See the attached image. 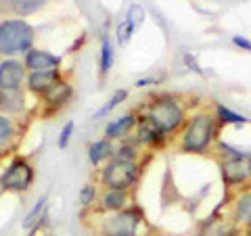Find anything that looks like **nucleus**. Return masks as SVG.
Returning <instances> with one entry per match:
<instances>
[{
	"label": "nucleus",
	"instance_id": "nucleus-8",
	"mask_svg": "<svg viewBox=\"0 0 251 236\" xmlns=\"http://www.w3.org/2000/svg\"><path fill=\"white\" fill-rule=\"evenodd\" d=\"M220 180L226 192H237L251 184V157H232L218 161Z\"/></svg>",
	"mask_w": 251,
	"mask_h": 236
},
{
	"label": "nucleus",
	"instance_id": "nucleus-27",
	"mask_svg": "<svg viewBox=\"0 0 251 236\" xmlns=\"http://www.w3.org/2000/svg\"><path fill=\"white\" fill-rule=\"evenodd\" d=\"M75 136V121H65L63 123V128L59 130V136H57V148L61 151H65L72 142V138Z\"/></svg>",
	"mask_w": 251,
	"mask_h": 236
},
{
	"label": "nucleus",
	"instance_id": "nucleus-22",
	"mask_svg": "<svg viewBox=\"0 0 251 236\" xmlns=\"http://www.w3.org/2000/svg\"><path fill=\"white\" fill-rule=\"evenodd\" d=\"M128 98H130V90H128V88H117V90H113L111 96L105 100L103 107H100L92 117H94V119H107V117L111 115L117 107H122Z\"/></svg>",
	"mask_w": 251,
	"mask_h": 236
},
{
	"label": "nucleus",
	"instance_id": "nucleus-23",
	"mask_svg": "<svg viewBox=\"0 0 251 236\" xmlns=\"http://www.w3.org/2000/svg\"><path fill=\"white\" fill-rule=\"evenodd\" d=\"M50 0H13V15L21 19L34 17L49 6Z\"/></svg>",
	"mask_w": 251,
	"mask_h": 236
},
{
	"label": "nucleus",
	"instance_id": "nucleus-33",
	"mask_svg": "<svg viewBox=\"0 0 251 236\" xmlns=\"http://www.w3.org/2000/svg\"><path fill=\"white\" fill-rule=\"evenodd\" d=\"M84 42H86V34H82V36H77V40H74V44L67 48V52H77L84 46Z\"/></svg>",
	"mask_w": 251,
	"mask_h": 236
},
{
	"label": "nucleus",
	"instance_id": "nucleus-6",
	"mask_svg": "<svg viewBox=\"0 0 251 236\" xmlns=\"http://www.w3.org/2000/svg\"><path fill=\"white\" fill-rule=\"evenodd\" d=\"M36 182V165L25 155H11L0 167V192L25 194Z\"/></svg>",
	"mask_w": 251,
	"mask_h": 236
},
{
	"label": "nucleus",
	"instance_id": "nucleus-18",
	"mask_svg": "<svg viewBox=\"0 0 251 236\" xmlns=\"http://www.w3.org/2000/svg\"><path fill=\"white\" fill-rule=\"evenodd\" d=\"M113 151H115V142L113 140H107V138H97L88 142L86 146V157H88V163L92 165L94 169L103 167L107 161L113 159Z\"/></svg>",
	"mask_w": 251,
	"mask_h": 236
},
{
	"label": "nucleus",
	"instance_id": "nucleus-17",
	"mask_svg": "<svg viewBox=\"0 0 251 236\" xmlns=\"http://www.w3.org/2000/svg\"><path fill=\"white\" fill-rule=\"evenodd\" d=\"M29 111L25 90H0V113L11 117H25Z\"/></svg>",
	"mask_w": 251,
	"mask_h": 236
},
{
	"label": "nucleus",
	"instance_id": "nucleus-4",
	"mask_svg": "<svg viewBox=\"0 0 251 236\" xmlns=\"http://www.w3.org/2000/svg\"><path fill=\"white\" fill-rule=\"evenodd\" d=\"M147 161H107L103 167L97 169L94 182L100 188H115V190L134 192L143 180Z\"/></svg>",
	"mask_w": 251,
	"mask_h": 236
},
{
	"label": "nucleus",
	"instance_id": "nucleus-9",
	"mask_svg": "<svg viewBox=\"0 0 251 236\" xmlns=\"http://www.w3.org/2000/svg\"><path fill=\"white\" fill-rule=\"evenodd\" d=\"M132 138H134L138 142V146L143 148V151H147V153L166 151V148L172 144V140L143 113H138L136 128H134V132H132Z\"/></svg>",
	"mask_w": 251,
	"mask_h": 236
},
{
	"label": "nucleus",
	"instance_id": "nucleus-2",
	"mask_svg": "<svg viewBox=\"0 0 251 236\" xmlns=\"http://www.w3.org/2000/svg\"><path fill=\"white\" fill-rule=\"evenodd\" d=\"M138 113L149 117L174 142V138L178 136V132L182 130V125L186 123L188 115H191V109H188V103L182 94L159 90V92H153L145 100Z\"/></svg>",
	"mask_w": 251,
	"mask_h": 236
},
{
	"label": "nucleus",
	"instance_id": "nucleus-14",
	"mask_svg": "<svg viewBox=\"0 0 251 236\" xmlns=\"http://www.w3.org/2000/svg\"><path fill=\"white\" fill-rule=\"evenodd\" d=\"M23 117H11L0 113V153L11 155L23 136Z\"/></svg>",
	"mask_w": 251,
	"mask_h": 236
},
{
	"label": "nucleus",
	"instance_id": "nucleus-34",
	"mask_svg": "<svg viewBox=\"0 0 251 236\" xmlns=\"http://www.w3.org/2000/svg\"><path fill=\"white\" fill-rule=\"evenodd\" d=\"M140 236H161V234H159V232H155L153 228H149V230H147V232H143Z\"/></svg>",
	"mask_w": 251,
	"mask_h": 236
},
{
	"label": "nucleus",
	"instance_id": "nucleus-32",
	"mask_svg": "<svg viewBox=\"0 0 251 236\" xmlns=\"http://www.w3.org/2000/svg\"><path fill=\"white\" fill-rule=\"evenodd\" d=\"M230 44L234 46V48H239V50H243V52H247V54H251V40L247 36H241V34H234L232 38H230Z\"/></svg>",
	"mask_w": 251,
	"mask_h": 236
},
{
	"label": "nucleus",
	"instance_id": "nucleus-25",
	"mask_svg": "<svg viewBox=\"0 0 251 236\" xmlns=\"http://www.w3.org/2000/svg\"><path fill=\"white\" fill-rule=\"evenodd\" d=\"M99 196H100V186L97 182H86L80 188V192H77V201H80L84 211H92L99 203Z\"/></svg>",
	"mask_w": 251,
	"mask_h": 236
},
{
	"label": "nucleus",
	"instance_id": "nucleus-3",
	"mask_svg": "<svg viewBox=\"0 0 251 236\" xmlns=\"http://www.w3.org/2000/svg\"><path fill=\"white\" fill-rule=\"evenodd\" d=\"M92 215L97 217L92 224V232L97 236H140L151 228L147 224L145 209L136 201L126 209L117 211V213H109V215L92 213Z\"/></svg>",
	"mask_w": 251,
	"mask_h": 236
},
{
	"label": "nucleus",
	"instance_id": "nucleus-28",
	"mask_svg": "<svg viewBox=\"0 0 251 236\" xmlns=\"http://www.w3.org/2000/svg\"><path fill=\"white\" fill-rule=\"evenodd\" d=\"M126 19H128L132 25H134L136 29L143 25L145 19H147V11L143 9V4H138V2H132L128 6V11H126Z\"/></svg>",
	"mask_w": 251,
	"mask_h": 236
},
{
	"label": "nucleus",
	"instance_id": "nucleus-15",
	"mask_svg": "<svg viewBox=\"0 0 251 236\" xmlns=\"http://www.w3.org/2000/svg\"><path fill=\"white\" fill-rule=\"evenodd\" d=\"M136 119H138V111H126L117 117H111L103 125V138L117 142V140L132 136V132L136 128Z\"/></svg>",
	"mask_w": 251,
	"mask_h": 236
},
{
	"label": "nucleus",
	"instance_id": "nucleus-21",
	"mask_svg": "<svg viewBox=\"0 0 251 236\" xmlns=\"http://www.w3.org/2000/svg\"><path fill=\"white\" fill-rule=\"evenodd\" d=\"M147 155L149 153L143 151L132 136L124 138V140H117L115 142L113 159H117V161H143V157H147Z\"/></svg>",
	"mask_w": 251,
	"mask_h": 236
},
{
	"label": "nucleus",
	"instance_id": "nucleus-20",
	"mask_svg": "<svg viewBox=\"0 0 251 236\" xmlns=\"http://www.w3.org/2000/svg\"><path fill=\"white\" fill-rule=\"evenodd\" d=\"M211 111H214L216 119H218V125H220L222 130H224V128H243V125H249V123H251L249 117L237 113L234 109L226 107V105H222V103H218V100L214 103V107H211Z\"/></svg>",
	"mask_w": 251,
	"mask_h": 236
},
{
	"label": "nucleus",
	"instance_id": "nucleus-7",
	"mask_svg": "<svg viewBox=\"0 0 251 236\" xmlns=\"http://www.w3.org/2000/svg\"><path fill=\"white\" fill-rule=\"evenodd\" d=\"M74 96H75L74 84L67 77H63L61 82H57L49 92L38 98V115H40V119H52V117L63 113L72 105Z\"/></svg>",
	"mask_w": 251,
	"mask_h": 236
},
{
	"label": "nucleus",
	"instance_id": "nucleus-31",
	"mask_svg": "<svg viewBox=\"0 0 251 236\" xmlns=\"http://www.w3.org/2000/svg\"><path fill=\"white\" fill-rule=\"evenodd\" d=\"M163 84V77L159 75H145V77H138L134 82V88L143 90V88H149V86H161Z\"/></svg>",
	"mask_w": 251,
	"mask_h": 236
},
{
	"label": "nucleus",
	"instance_id": "nucleus-26",
	"mask_svg": "<svg viewBox=\"0 0 251 236\" xmlns=\"http://www.w3.org/2000/svg\"><path fill=\"white\" fill-rule=\"evenodd\" d=\"M134 34H136V27L132 25V23L124 17V19L115 25V36H113L115 46H120V48H126V46H128V44L132 42V38H134Z\"/></svg>",
	"mask_w": 251,
	"mask_h": 236
},
{
	"label": "nucleus",
	"instance_id": "nucleus-13",
	"mask_svg": "<svg viewBox=\"0 0 251 236\" xmlns=\"http://www.w3.org/2000/svg\"><path fill=\"white\" fill-rule=\"evenodd\" d=\"M21 59H23V65H25L27 73L29 71H54V69L63 67V59L59 54H54L46 48H40V46L29 48Z\"/></svg>",
	"mask_w": 251,
	"mask_h": 236
},
{
	"label": "nucleus",
	"instance_id": "nucleus-24",
	"mask_svg": "<svg viewBox=\"0 0 251 236\" xmlns=\"http://www.w3.org/2000/svg\"><path fill=\"white\" fill-rule=\"evenodd\" d=\"M46 215H49V194H42L40 199L34 203V207L25 213V217H23V222H21V228L23 230H29V228H34Z\"/></svg>",
	"mask_w": 251,
	"mask_h": 236
},
{
	"label": "nucleus",
	"instance_id": "nucleus-29",
	"mask_svg": "<svg viewBox=\"0 0 251 236\" xmlns=\"http://www.w3.org/2000/svg\"><path fill=\"white\" fill-rule=\"evenodd\" d=\"M182 65L188 69V71L197 73V75H201V77H207V71L201 67L197 54H193V52H182Z\"/></svg>",
	"mask_w": 251,
	"mask_h": 236
},
{
	"label": "nucleus",
	"instance_id": "nucleus-30",
	"mask_svg": "<svg viewBox=\"0 0 251 236\" xmlns=\"http://www.w3.org/2000/svg\"><path fill=\"white\" fill-rule=\"evenodd\" d=\"M25 236H50V215H46L44 219H40L34 228L25 230Z\"/></svg>",
	"mask_w": 251,
	"mask_h": 236
},
{
	"label": "nucleus",
	"instance_id": "nucleus-36",
	"mask_svg": "<svg viewBox=\"0 0 251 236\" xmlns=\"http://www.w3.org/2000/svg\"><path fill=\"white\" fill-rule=\"evenodd\" d=\"M0 199H2V192H0Z\"/></svg>",
	"mask_w": 251,
	"mask_h": 236
},
{
	"label": "nucleus",
	"instance_id": "nucleus-16",
	"mask_svg": "<svg viewBox=\"0 0 251 236\" xmlns=\"http://www.w3.org/2000/svg\"><path fill=\"white\" fill-rule=\"evenodd\" d=\"M63 77H65L63 69H54V71H29L25 77V92L34 98H40L42 94L49 92Z\"/></svg>",
	"mask_w": 251,
	"mask_h": 236
},
{
	"label": "nucleus",
	"instance_id": "nucleus-35",
	"mask_svg": "<svg viewBox=\"0 0 251 236\" xmlns=\"http://www.w3.org/2000/svg\"><path fill=\"white\" fill-rule=\"evenodd\" d=\"M241 236H251V228H245V230H241Z\"/></svg>",
	"mask_w": 251,
	"mask_h": 236
},
{
	"label": "nucleus",
	"instance_id": "nucleus-19",
	"mask_svg": "<svg viewBox=\"0 0 251 236\" xmlns=\"http://www.w3.org/2000/svg\"><path fill=\"white\" fill-rule=\"evenodd\" d=\"M115 48L117 46H115L113 36L103 31V36H100V50H99V77L100 80H107L115 65Z\"/></svg>",
	"mask_w": 251,
	"mask_h": 236
},
{
	"label": "nucleus",
	"instance_id": "nucleus-5",
	"mask_svg": "<svg viewBox=\"0 0 251 236\" xmlns=\"http://www.w3.org/2000/svg\"><path fill=\"white\" fill-rule=\"evenodd\" d=\"M36 27L27 19L4 17L0 19V59L23 57L36 46Z\"/></svg>",
	"mask_w": 251,
	"mask_h": 236
},
{
	"label": "nucleus",
	"instance_id": "nucleus-12",
	"mask_svg": "<svg viewBox=\"0 0 251 236\" xmlns=\"http://www.w3.org/2000/svg\"><path fill=\"white\" fill-rule=\"evenodd\" d=\"M228 217L239 230L251 228V184L232 194V201L228 207Z\"/></svg>",
	"mask_w": 251,
	"mask_h": 236
},
{
	"label": "nucleus",
	"instance_id": "nucleus-11",
	"mask_svg": "<svg viewBox=\"0 0 251 236\" xmlns=\"http://www.w3.org/2000/svg\"><path fill=\"white\" fill-rule=\"evenodd\" d=\"M134 203V192H126V190H115V188H100L99 203L90 213L97 215H109L117 213V211L126 209L128 205Z\"/></svg>",
	"mask_w": 251,
	"mask_h": 236
},
{
	"label": "nucleus",
	"instance_id": "nucleus-10",
	"mask_svg": "<svg viewBox=\"0 0 251 236\" xmlns=\"http://www.w3.org/2000/svg\"><path fill=\"white\" fill-rule=\"evenodd\" d=\"M27 69L21 57L0 59V90H25Z\"/></svg>",
	"mask_w": 251,
	"mask_h": 236
},
{
	"label": "nucleus",
	"instance_id": "nucleus-1",
	"mask_svg": "<svg viewBox=\"0 0 251 236\" xmlns=\"http://www.w3.org/2000/svg\"><path fill=\"white\" fill-rule=\"evenodd\" d=\"M220 138H222V128L218 125L214 111L209 107H201L197 111H191L172 144L182 155L207 157L214 153V146Z\"/></svg>",
	"mask_w": 251,
	"mask_h": 236
}]
</instances>
